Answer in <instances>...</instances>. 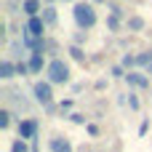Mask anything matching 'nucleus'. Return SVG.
Returning <instances> with one entry per match:
<instances>
[{"label": "nucleus", "mask_w": 152, "mask_h": 152, "mask_svg": "<svg viewBox=\"0 0 152 152\" xmlns=\"http://www.w3.org/2000/svg\"><path fill=\"white\" fill-rule=\"evenodd\" d=\"M72 19H75V24H77L83 32H86V29H91V27L99 21L94 3H75V5H72Z\"/></svg>", "instance_id": "obj_1"}, {"label": "nucleus", "mask_w": 152, "mask_h": 152, "mask_svg": "<svg viewBox=\"0 0 152 152\" xmlns=\"http://www.w3.org/2000/svg\"><path fill=\"white\" fill-rule=\"evenodd\" d=\"M45 80L51 86H64L69 83V64L64 59H51L48 67H45Z\"/></svg>", "instance_id": "obj_2"}, {"label": "nucleus", "mask_w": 152, "mask_h": 152, "mask_svg": "<svg viewBox=\"0 0 152 152\" xmlns=\"http://www.w3.org/2000/svg\"><path fill=\"white\" fill-rule=\"evenodd\" d=\"M32 94H35V99H37L40 104H45V107H53V86H51L48 80H40V83H35V86H32Z\"/></svg>", "instance_id": "obj_3"}, {"label": "nucleus", "mask_w": 152, "mask_h": 152, "mask_svg": "<svg viewBox=\"0 0 152 152\" xmlns=\"http://www.w3.org/2000/svg\"><path fill=\"white\" fill-rule=\"evenodd\" d=\"M24 32H27V35H32V37H37V40H43L45 21H43L40 16H32V19H27V24H24Z\"/></svg>", "instance_id": "obj_4"}, {"label": "nucleus", "mask_w": 152, "mask_h": 152, "mask_svg": "<svg viewBox=\"0 0 152 152\" xmlns=\"http://www.w3.org/2000/svg\"><path fill=\"white\" fill-rule=\"evenodd\" d=\"M37 136V120L35 118H27V120H19V139H35Z\"/></svg>", "instance_id": "obj_5"}, {"label": "nucleus", "mask_w": 152, "mask_h": 152, "mask_svg": "<svg viewBox=\"0 0 152 152\" xmlns=\"http://www.w3.org/2000/svg\"><path fill=\"white\" fill-rule=\"evenodd\" d=\"M126 80L131 88H150V75H144V72H128Z\"/></svg>", "instance_id": "obj_6"}, {"label": "nucleus", "mask_w": 152, "mask_h": 152, "mask_svg": "<svg viewBox=\"0 0 152 152\" xmlns=\"http://www.w3.org/2000/svg\"><path fill=\"white\" fill-rule=\"evenodd\" d=\"M43 8H45V5H43L40 0H24V3H21V11L27 13V19L40 16V13H43Z\"/></svg>", "instance_id": "obj_7"}, {"label": "nucleus", "mask_w": 152, "mask_h": 152, "mask_svg": "<svg viewBox=\"0 0 152 152\" xmlns=\"http://www.w3.org/2000/svg\"><path fill=\"white\" fill-rule=\"evenodd\" d=\"M136 67H139L144 75H152V51H142V53H136Z\"/></svg>", "instance_id": "obj_8"}, {"label": "nucleus", "mask_w": 152, "mask_h": 152, "mask_svg": "<svg viewBox=\"0 0 152 152\" xmlns=\"http://www.w3.org/2000/svg\"><path fill=\"white\" fill-rule=\"evenodd\" d=\"M48 147H51V152H72V142L64 136H53L48 142Z\"/></svg>", "instance_id": "obj_9"}, {"label": "nucleus", "mask_w": 152, "mask_h": 152, "mask_svg": "<svg viewBox=\"0 0 152 152\" xmlns=\"http://www.w3.org/2000/svg\"><path fill=\"white\" fill-rule=\"evenodd\" d=\"M27 64H29V69H32L35 75H37V72H43V67H48V64H45V59H43V51L29 53V61H27Z\"/></svg>", "instance_id": "obj_10"}, {"label": "nucleus", "mask_w": 152, "mask_h": 152, "mask_svg": "<svg viewBox=\"0 0 152 152\" xmlns=\"http://www.w3.org/2000/svg\"><path fill=\"white\" fill-rule=\"evenodd\" d=\"M40 19L45 21V27H53V24L59 21V13H56V8H53V5H45V8H43V13H40Z\"/></svg>", "instance_id": "obj_11"}, {"label": "nucleus", "mask_w": 152, "mask_h": 152, "mask_svg": "<svg viewBox=\"0 0 152 152\" xmlns=\"http://www.w3.org/2000/svg\"><path fill=\"white\" fill-rule=\"evenodd\" d=\"M13 75H16V64H13V61H8V59H5V61H0V77H3V80H11Z\"/></svg>", "instance_id": "obj_12"}, {"label": "nucleus", "mask_w": 152, "mask_h": 152, "mask_svg": "<svg viewBox=\"0 0 152 152\" xmlns=\"http://www.w3.org/2000/svg\"><path fill=\"white\" fill-rule=\"evenodd\" d=\"M126 27H128L131 32H142V29H144V19H142V16H131V19L126 21Z\"/></svg>", "instance_id": "obj_13"}, {"label": "nucleus", "mask_w": 152, "mask_h": 152, "mask_svg": "<svg viewBox=\"0 0 152 152\" xmlns=\"http://www.w3.org/2000/svg\"><path fill=\"white\" fill-rule=\"evenodd\" d=\"M120 27H123L120 16H118V13H110V16H107V29H110V32H118Z\"/></svg>", "instance_id": "obj_14"}, {"label": "nucleus", "mask_w": 152, "mask_h": 152, "mask_svg": "<svg viewBox=\"0 0 152 152\" xmlns=\"http://www.w3.org/2000/svg\"><path fill=\"white\" fill-rule=\"evenodd\" d=\"M69 56H72L75 61H86V53H83V48H80V45H75V43L69 45Z\"/></svg>", "instance_id": "obj_15"}, {"label": "nucleus", "mask_w": 152, "mask_h": 152, "mask_svg": "<svg viewBox=\"0 0 152 152\" xmlns=\"http://www.w3.org/2000/svg\"><path fill=\"white\" fill-rule=\"evenodd\" d=\"M11 152H32V150L27 147V142H24V139H16V142L11 144Z\"/></svg>", "instance_id": "obj_16"}, {"label": "nucleus", "mask_w": 152, "mask_h": 152, "mask_svg": "<svg viewBox=\"0 0 152 152\" xmlns=\"http://www.w3.org/2000/svg\"><path fill=\"white\" fill-rule=\"evenodd\" d=\"M120 67H126L128 72H134V67H136V56H131V53H126V56H123V64H120Z\"/></svg>", "instance_id": "obj_17"}, {"label": "nucleus", "mask_w": 152, "mask_h": 152, "mask_svg": "<svg viewBox=\"0 0 152 152\" xmlns=\"http://www.w3.org/2000/svg\"><path fill=\"white\" fill-rule=\"evenodd\" d=\"M8 126H11V112H8V110H0V128L5 131Z\"/></svg>", "instance_id": "obj_18"}, {"label": "nucleus", "mask_w": 152, "mask_h": 152, "mask_svg": "<svg viewBox=\"0 0 152 152\" xmlns=\"http://www.w3.org/2000/svg\"><path fill=\"white\" fill-rule=\"evenodd\" d=\"M29 72H32V69H29V64H27V61H19V64H16V75H21V77H24V75H29Z\"/></svg>", "instance_id": "obj_19"}, {"label": "nucleus", "mask_w": 152, "mask_h": 152, "mask_svg": "<svg viewBox=\"0 0 152 152\" xmlns=\"http://www.w3.org/2000/svg\"><path fill=\"white\" fill-rule=\"evenodd\" d=\"M110 72H112V77H126L128 75V72H123V67H112Z\"/></svg>", "instance_id": "obj_20"}, {"label": "nucleus", "mask_w": 152, "mask_h": 152, "mask_svg": "<svg viewBox=\"0 0 152 152\" xmlns=\"http://www.w3.org/2000/svg\"><path fill=\"white\" fill-rule=\"evenodd\" d=\"M128 107H131V110H139V99H136L134 94H128Z\"/></svg>", "instance_id": "obj_21"}, {"label": "nucleus", "mask_w": 152, "mask_h": 152, "mask_svg": "<svg viewBox=\"0 0 152 152\" xmlns=\"http://www.w3.org/2000/svg\"><path fill=\"white\" fill-rule=\"evenodd\" d=\"M69 120H72V123H86V115H80V112H72V115H69Z\"/></svg>", "instance_id": "obj_22"}, {"label": "nucleus", "mask_w": 152, "mask_h": 152, "mask_svg": "<svg viewBox=\"0 0 152 152\" xmlns=\"http://www.w3.org/2000/svg\"><path fill=\"white\" fill-rule=\"evenodd\" d=\"M86 131H88L91 136H99V126H94V123H88V126H86Z\"/></svg>", "instance_id": "obj_23"}, {"label": "nucleus", "mask_w": 152, "mask_h": 152, "mask_svg": "<svg viewBox=\"0 0 152 152\" xmlns=\"http://www.w3.org/2000/svg\"><path fill=\"white\" fill-rule=\"evenodd\" d=\"M83 40H86V32H83V29H80V32H77V35H75V45H83Z\"/></svg>", "instance_id": "obj_24"}, {"label": "nucleus", "mask_w": 152, "mask_h": 152, "mask_svg": "<svg viewBox=\"0 0 152 152\" xmlns=\"http://www.w3.org/2000/svg\"><path fill=\"white\" fill-rule=\"evenodd\" d=\"M59 107H61V112H64V110H72V99H64Z\"/></svg>", "instance_id": "obj_25"}, {"label": "nucleus", "mask_w": 152, "mask_h": 152, "mask_svg": "<svg viewBox=\"0 0 152 152\" xmlns=\"http://www.w3.org/2000/svg\"><path fill=\"white\" fill-rule=\"evenodd\" d=\"M147 131H150V123H147V120H144V123H142V126H139V134H142V136H144V134H147Z\"/></svg>", "instance_id": "obj_26"}, {"label": "nucleus", "mask_w": 152, "mask_h": 152, "mask_svg": "<svg viewBox=\"0 0 152 152\" xmlns=\"http://www.w3.org/2000/svg\"><path fill=\"white\" fill-rule=\"evenodd\" d=\"M91 3H102V0H91Z\"/></svg>", "instance_id": "obj_27"}, {"label": "nucleus", "mask_w": 152, "mask_h": 152, "mask_svg": "<svg viewBox=\"0 0 152 152\" xmlns=\"http://www.w3.org/2000/svg\"><path fill=\"white\" fill-rule=\"evenodd\" d=\"M64 3H69V0H64Z\"/></svg>", "instance_id": "obj_28"}, {"label": "nucleus", "mask_w": 152, "mask_h": 152, "mask_svg": "<svg viewBox=\"0 0 152 152\" xmlns=\"http://www.w3.org/2000/svg\"><path fill=\"white\" fill-rule=\"evenodd\" d=\"M86 152H88V150H86Z\"/></svg>", "instance_id": "obj_29"}]
</instances>
